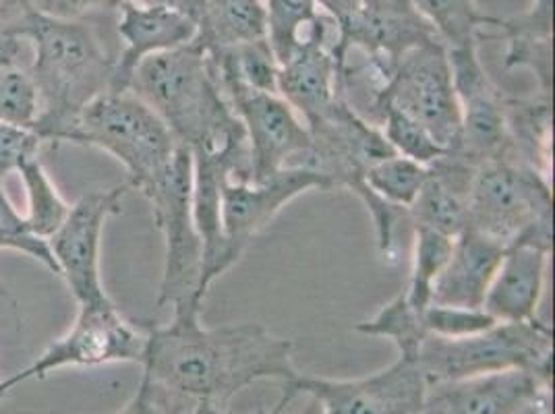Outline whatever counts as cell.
<instances>
[{"mask_svg":"<svg viewBox=\"0 0 555 414\" xmlns=\"http://www.w3.org/2000/svg\"><path fill=\"white\" fill-rule=\"evenodd\" d=\"M454 90L461 104V133L456 156L475 170L487 161L506 158L509 150L508 102L487 75L477 44L448 48Z\"/></svg>","mask_w":555,"mask_h":414,"instance_id":"8fae6325","label":"cell"},{"mask_svg":"<svg viewBox=\"0 0 555 414\" xmlns=\"http://www.w3.org/2000/svg\"><path fill=\"white\" fill-rule=\"evenodd\" d=\"M75 145L98 147L122 164L131 191L150 193L163 181L181 143L135 93L106 92L92 100L77 120Z\"/></svg>","mask_w":555,"mask_h":414,"instance_id":"5b68a950","label":"cell"},{"mask_svg":"<svg viewBox=\"0 0 555 414\" xmlns=\"http://www.w3.org/2000/svg\"><path fill=\"white\" fill-rule=\"evenodd\" d=\"M466 229L512 245L554 247L552 177L529 164L500 158L479 166L466 199Z\"/></svg>","mask_w":555,"mask_h":414,"instance_id":"277c9868","label":"cell"},{"mask_svg":"<svg viewBox=\"0 0 555 414\" xmlns=\"http://www.w3.org/2000/svg\"><path fill=\"white\" fill-rule=\"evenodd\" d=\"M413 4L446 48L479 47L481 27H495L500 22L481 15L475 0H413Z\"/></svg>","mask_w":555,"mask_h":414,"instance_id":"d4e9b609","label":"cell"},{"mask_svg":"<svg viewBox=\"0 0 555 414\" xmlns=\"http://www.w3.org/2000/svg\"><path fill=\"white\" fill-rule=\"evenodd\" d=\"M143 329L141 381L147 384L156 404L172 393L227 409L238 391L255 381L286 384L299 375L293 363V342L261 323L208 327L202 323V311H185L175 313L168 325Z\"/></svg>","mask_w":555,"mask_h":414,"instance_id":"6da1fadb","label":"cell"},{"mask_svg":"<svg viewBox=\"0 0 555 414\" xmlns=\"http://www.w3.org/2000/svg\"><path fill=\"white\" fill-rule=\"evenodd\" d=\"M0 295L11 302V307H13V311H15V318H17V323L22 322V320H20V315H17V302H15V299L9 295V290H7V286H4V282H2V280H0ZM4 398H7V393L0 390V402H2Z\"/></svg>","mask_w":555,"mask_h":414,"instance_id":"b9f144b4","label":"cell"},{"mask_svg":"<svg viewBox=\"0 0 555 414\" xmlns=\"http://www.w3.org/2000/svg\"><path fill=\"white\" fill-rule=\"evenodd\" d=\"M427 172L429 166L392 154L371 164L365 172V186L373 197L406 211L425 183Z\"/></svg>","mask_w":555,"mask_h":414,"instance_id":"83f0119b","label":"cell"},{"mask_svg":"<svg viewBox=\"0 0 555 414\" xmlns=\"http://www.w3.org/2000/svg\"><path fill=\"white\" fill-rule=\"evenodd\" d=\"M127 92L160 116L191 156L222 161L232 181H251L245 129L216 79L208 50L197 40L147 56Z\"/></svg>","mask_w":555,"mask_h":414,"instance_id":"7a4b0ae2","label":"cell"},{"mask_svg":"<svg viewBox=\"0 0 555 414\" xmlns=\"http://www.w3.org/2000/svg\"><path fill=\"white\" fill-rule=\"evenodd\" d=\"M13 36L34 47V61L27 69L40 98L34 131L47 145L70 143L83 108L98 95L111 92L115 54L106 50L88 20H61L34 7Z\"/></svg>","mask_w":555,"mask_h":414,"instance_id":"3957f363","label":"cell"},{"mask_svg":"<svg viewBox=\"0 0 555 414\" xmlns=\"http://www.w3.org/2000/svg\"><path fill=\"white\" fill-rule=\"evenodd\" d=\"M191 414H232L229 409H218L209 402H197V406L191 411Z\"/></svg>","mask_w":555,"mask_h":414,"instance_id":"60d3db41","label":"cell"},{"mask_svg":"<svg viewBox=\"0 0 555 414\" xmlns=\"http://www.w3.org/2000/svg\"><path fill=\"white\" fill-rule=\"evenodd\" d=\"M118 11L116 31L122 40V50L116 56L111 92H127L133 73L147 56L185 47L197 36L195 22L164 7L129 0Z\"/></svg>","mask_w":555,"mask_h":414,"instance_id":"e0dca14e","label":"cell"},{"mask_svg":"<svg viewBox=\"0 0 555 414\" xmlns=\"http://www.w3.org/2000/svg\"><path fill=\"white\" fill-rule=\"evenodd\" d=\"M238 116L251 156V181H263L286 166L299 164L311 147L301 116L280 93L241 86H220Z\"/></svg>","mask_w":555,"mask_h":414,"instance_id":"5bb4252c","label":"cell"},{"mask_svg":"<svg viewBox=\"0 0 555 414\" xmlns=\"http://www.w3.org/2000/svg\"><path fill=\"white\" fill-rule=\"evenodd\" d=\"M552 379L514 368L429 384L418 414H518Z\"/></svg>","mask_w":555,"mask_h":414,"instance_id":"2e32d148","label":"cell"},{"mask_svg":"<svg viewBox=\"0 0 555 414\" xmlns=\"http://www.w3.org/2000/svg\"><path fill=\"white\" fill-rule=\"evenodd\" d=\"M552 13H554V0H532L531 11L514 17V24L537 34L552 36Z\"/></svg>","mask_w":555,"mask_h":414,"instance_id":"e575fe53","label":"cell"},{"mask_svg":"<svg viewBox=\"0 0 555 414\" xmlns=\"http://www.w3.org/2000/svg\"><path fill=\"white\" fill-rule=\"evenodd\" d=\"M454 238L427 229H413V259L411 276L402 288L411 307L425 311L431 305L434 286L438 282L450 254Z\"/></svg>","mask_w":555,"mask_h":414,"instance_id":"484cf974","label":"cell"},{"mask_svg":"<svg viewBox=\"0 0 555 414\" xmlns=\"http://www.w3.org/2000/svg\"><path fill=\"white\" fill-rule=\"evenodd\" d=\"M309 191H330V183L307 166H286L263 181L227 179L220 216L229 266L238 263L255 236L266 231L284 207Z\"/></svg>","mask_w":555,"mask_h":414,"instance_id":"4fadbf2b","label":"cell"},{"mask_svg":"<svg viewBox=\"0 0 555 414\" xmlns=\"http://www.w3.org/2000/svg\"><path fill=\"white\" fill-rule=\"evenodd\" d=\"M427 386L502 371L554 377V327L543 320L495 323L464 338L427 336L416 352Z\"/></svg>","mask_w":555,"mask_h":414,"instance_id":"8992f818","label":"cell"},{"mask_svg":"<svg viewBox=\"0 0 555 414\" xmlns=\"http://www.w3.org/2000/svg\"><path fill=\"white\" fill-rule=\"evenodd\" d=\"M373 115L377 116L375 125L382 129L393 154L418 161L423 166H431L446 154V150L431 138V133L423 125H418L415 118L400 113L390 104H377Z\"/></svg>","mask_w":555,"mask_h":414,"instance_id":"f1b7e54d","label":"cell"},{"mask_svg":"<svg viewBox=\"0 0 555 414\" xmlns=\"http://www.w3.org/2000/svg\"><path fill=\"white\" fill-rule=\"evenodd\" d=\"M131 191L129 183L93 191L70 204L61 229L48 238L59 276L69 286L77 305H98L111 300L100 276L102 234L111 218L122 211V202Z\"/></svg>","mask_w":555,"mask_h":414,"instance_id":"7c38bea8","label":"cell"},{"mask_svg":"<svg viewBox=\"0 0 555 414\" xmlns=\"http://www.w3.org/2000/svg\"><path fill=\"white\" fill-rule=\"evenodd\" d=\"M427 379L416 359L400 357L392 365L357 379H325L299 373L282 384L272 413H284L299 396L318 402L322 414H418Z\"/></svg>","mask_w":555,"mask_h":414,"instance_id":"30bf717a","label":"cell"},{"mask_svg":"<svg viewBox=\"0 0 555 414\" xmlns=\"http://www.w3.org/2000/svg\"><path fill=\"white\" fill-rule=\"evenodd\" d=\"M552 251L537 245H512L487 288L483 309L498 323L539 318Z\"/></svg>","mask_w":555,"mask_h":414,"instance_id":"ac0fdd59","label":"cell"},{"mask_svg":"<svg viewBox=\"0 0 555 414\" xmlns=\"http://www.w3.org/2000/svg\"><path fill=\"white\" fill-rule=\"evenodd\" d=\"M261 414H284V413H272V411H261ZM299 414H322V411H320V406H318V402H309V406L302 411V413Z\"/></svg>","mask_w":555,"mask_h":414,"instance_id":"7bdbcfd3","label":"cell"},{"mask_svg":"<svg viewBox=\"0 0 555 414\" xmlns=\"http://www.w3.org/2000/svg\"><path fill=\"white\" fill-rule=\"evenodd\" d=\"M377 104H390L415 118L446 152L454 150L461 133V104L443 42L431 40L402 54L375 93L373 113Z\"/></svg>","mask_w":555,"mask_h":414,"instance_id":"ba28073f","label":"cell"},{"mask_svg":"<svg viewBox=\"0 0 555 414\" xmlns=\"http://www.w3.org/2000/svg\"><path fill=\"white\" fill-rule=\"evenodd\" d=\"M145 350V329L129 322L113 299L98 305H79L69 329L47 350L15 375L0 381V390L9 393L20 384L44 379L59 368H92L116 363L141 365Z\"/></svg>","mask_w":555,"mask_h":414,"instance_id":"9c48e42d","label":"cell"},{"mask_svg":"<svg viewBox=\"0 0 555 414\" xmlns=\"http://www.w3.org/2000/svg\"><path fill=\"white\" fill-rule=\"evenodd\" d=\"M0 249L27 255L34 261L42 263L52 274L59 276V270H56L54 257L48 249L47 241L38 238L27 229L24 214L13 206V202L4 189L2 174H0Z\"/></svg>","mask_w":555,"mask_h":414,"instance_id":"4dcf8cb0","label":"cell"},{"mask_svg":"<svg viewBox=\"0 0 555 414\" xmlns=\"http://www.w3.org/2000/svg\"><path fill=\"white\" fill-rule=\"evenodd\" d=\"M31 9L29 0H0V34H11L24 22L25 13Z\"/></svg>","mask_w":555,"mask_h":414,"instance_id":"d590c367","label":"cell"},{"mask_svg":"<svg viewBox=\"0 0 555 414\" xmlns=\"http://www.w3.org/2000/svg\"><path fill=\"white\" fill-rule=\"evenodd\" d=\"M139 2L156 4V7L177 11V13L185 15L195 24H199V20L204 17V11H206V0H139Z\"/></svg>","mask_w":555,"mask_h":414,"instance_id":"74e56055","label":"cell"},{"mask_svg":"<svg viewBox=\"0 0 555 414\" xmlns=\"http://www.w3.org/2000/svg\"><path fill=\"white\" fill-rule=\"evenodd\" d=\"M475 168L452 154L429 166L415 202L406 209L413 229H427L456 238L466 229V199Z\"/></svg>","mask_w":555,"mask_h":414,"instance_id":"ffe728a7","label":"cell"},{"mask_svg":"<svg viewBox=\"0 0 555 414\" xmlns=\"http://www.w3.org/2000/svg\"><path fill=\"white\" fill-rule=\"evenodd\" d=\"M506 254V247L479 232L464 229L452 245V254L443 268L431 302L448 307L483 309L487 288Z\"/></svg>","mask_w":555,"mask_h":414,"instance_id":"d6986e66","label":"cell"},{"mask_svg":"<svg viewBox=\"0 0 555 414\" xmlns=\"http://www.w3.org/2000/svg\"><path fill=\"white\" fill-rule=\"evenodd\" d=\"M209 61L220 86H241L257 92L278 93L276 56L268 40L211 50Z\"/></svg>","mask_w":555,"mask_h":414,"instance_id":"7402d4cb","label":"cell"},{"mask_svg":"<svg viewBox=\"0 0 555 414\" xmlns=\"http://www.w3.org/2000/svg\"><path fill=\"white\" fill-rule=\"evenodd\" d=\"M24 48L22 40L11 34H0V67H13L20 63Z\"/></svg>","mask_w":555,"mask_h":414,"instance_id":"f35d334b","label":"cell"},{"mask_svg":"<svg viewBox=\"0 0 555 414\" xmlns=\"http://www.w3.org/2000/svg\"><path fill=\"white\" fill-rule=\"evenodd\" d=\"M263 0H206L195 40L206 50H224L266 40Z\"/></svg>","mask_w":555,"mask_h":414,"instance_id":"44dd1931","label":"cell"},{"mask_svg":"<svg viewBox=\"0 0 555 414\" xmlns=\"http://www.w3.org/2000/svg\"><path fill=\"white\" fill-rule=\"evenodd\" d=\"M111 414H164L158 404L152 398V391L147 388L145 381H139L138 391L133 393V398L120 406L118 411Z\"/></svg>","mask_w":555,"mask_h":414,"instance_id":"8d00e7d4","label":"cell"},{"mask_svg":"<svg viewBox=\"0 0 555 414\" xmlns=\"http://www.w3.org/2000/svg\"><path fill=\"white\" fill-rule=\"evenodd\" d=\"M40 116V98L27 69L0 67V120L34 129Z\"/></svg>","mask_w":555,"mask_h":414,"instance_id":"f546056e","label":"cell"},{"mask_svg":"<svg viewBox=\"0 0 555 414\" xmlns=\"http://www.w3.org/2000/svg\"><path fill=\"white\" fill-rule=\"evenodd\" d=\"M431 40L440 38L413 0H361L352 20L338 29L334 56L343 67L350 50H361L386 79L402 54Z\"/></svg>","mask_w":555,"mask_h":414,"instance_id":"9a60e30c","label":"cell"},{"mask_svg":"<svg viewBox=\"0 0 555 414\" xmlns=\"http://www.w3.org/2000/svg\"><path fill=\"white\" fill-rule=\"evenodd\" d=\"M268 34L266 40L276 56L278 65L286 63L291 54L311 40L325 24L324 13L313 0H266Z\"/></svg>","mask_w":555,"mask_h":414,"instance_id":"603a6c76","label":"cell"},{"mask_svg":"<svg viewBox=\"0 0 555 414\" xmlns=\"http://www.w3.org/2000/svg\"><path fill=\"white\" fill-rule=\"evenodd\" d=\"M47 141L40 138L34 129L15 127L0 120V174L17 172L25 161L40 158Z\"/></svg>","mask_w":555,"mask_h":414,"instance_id":"d6a6232c","label":"cell"},{"mask_svg":"<svg viewBox=\"0 0 555 414\" xmlns=\"http://www.w3.org/2000/svg\"><path fill=\"white\" fill-rule=\"evenodd\" d=\"M518 414H552V390L541 391Z\"/></svg>","mask_w":555,"mask_h":414,"instance_id":"ab89813d","label":"cell"},{"mask_svg":"<svg viewBox=\"0 0 555 414\" xmlns=\"http://www.w3.org/2000/svg\"><path fill=\"white\" fill-rule=\"evenodd\" d=\"M354 329L365 336L390 340L400 357L411 359H416L418 348L427 338V332L423 327V311L411 307L402 290L371 320L357 323Z\"/></svg>","mask_w":555,"mask_h":414,"instance_id":"4316f807","label":"cell"},{"mask_svg":"<svg viewBox=\"0 0 555 414\" xmlns=\"http://www.w3.org/2000/svg\"><path fill=\"white\" fill-rule=\"evenodd\" d=\"M495 320L486 309H466V307H448L431 302L423 311V327L427 336L440 338H464L479 332H486Z\"/></svg>","mask_w":555,"mask_h":414,"instance_id":"1f68e13d","label":"cell"},{"mask_svg":"<svg viewBox=\"0 0 555 414\" xmlns=\"http://www.w3.org/2000/svg\"><path fill=\"white\" fill-rule=\"evenodd\" d=\"M17 172L24 181L25 199H27L24 211L25 224L31 234L48 241L65 222L70 204L65 202L56 184L52 183L40 158L25 161Z\"/></svg>","mask_w":555,"mask_h":414,"instance_id":"cb8c5ba5","label":"cell"},{"mask_svg":"<svg viewBox=\"0 0 555 414\" xmlns=\"http://www.w3.org/2000/svg\"><path fill=\"white\" fill-rule=\"evenodd\" d=\"M29 2L36 11L52 17L86 20L92 13L118 11V7L129 0H29Z\"/></svg>","mask_w":555,"mask_h":414,"instance_id":"836d02e7","label":"cell"},{"mask_svg":"<svg viewBox=\"0 0 555 414\" xmlns=\"http://www.w3.org/2000/svg\"><path fill=\"white\" fill-rule=\"evenodd\" d=\"M164 236V272L158 305L175 313L202 311L204 243L193 218V160L186 147L160 183L143 195Z\"/></svg>","mask_w":555,"mask_h":414,"instance_id":"52a82bcc","label":"cell"},{"mask_svg":"<svg viewBox=\"0 0 555 414\" xmlns=\"http://www.w3.org/2000/svg\"><path fill=\"white\" fill-rule=\"evenodd\" d=\"M257 414H261V411H259V413H257Z\"/></svg>","mask_w":555,"mask_h":414,"instance_id":"ee69618b","label":"cell"}]
</instances>
